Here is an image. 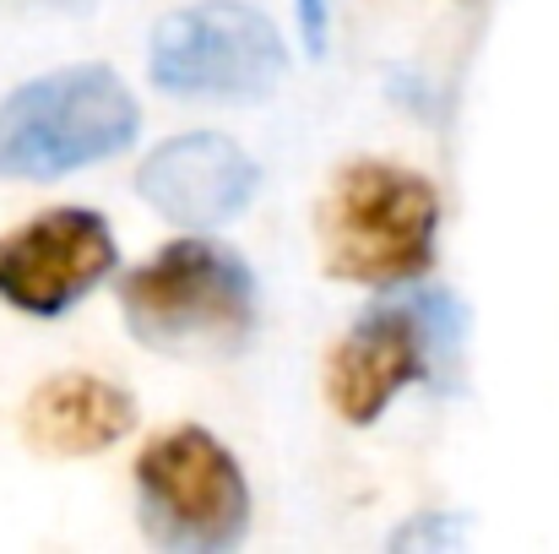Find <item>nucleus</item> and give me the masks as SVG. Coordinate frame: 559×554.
Returning <instances> with one entry per match:
<instances>
[{"label": "nucleus", "instance_id": "obj_1", "mask_svg": "<svg viewBox=\"0 0 559 554\" xmlns=\"http://www.w3.org/2000/svg\"><path fill=\"white\" fill-rule=\"evenodd\" d=\"M131 338L164 359H234L261 327V288L239 250L175 239L120 283Z\"/></svg>", "mask_w": 559, "mask_h": 554}, {"label": "nucleus", "instance_id": "obj_2", "mask_svg": "<svg viewBox=\"0 0 559 554\" xmlns=\"http://www.w3.org/2000/svg\"><path fill=\"white\" fill-rule=\"evenodd\" d=\"M467 349V310L445 288L374 294L326 359V402L348 424H374L407 386H456Z\"/></svg>", "mask_w": 559, "mask_h": 554}, {"label": "nucleus", "instance_id": "obj_3", "mask_svg": "<svg viewBox=\"0 0 559 554\" xmlns=\"http://www.w3.org/2000/svg\"><path fill=\"white\" fill-rule=\"evenodd\" d=\"M136 98L109 66H60L0 98V175L60 180L136 142Z\"/></svg>", "mask_w": 559, "mask_h": 554}, {"label": "nucleus", "instance_id": "obj_4", "mask_svg": "<svg viewBox=\"0 0 559 554\" xmlns=\"http://www.w3.org/2000/svg\"><path fill=\"white\" fill-rule=\"evenodd\" d=\"M440 239V190L385 158L343 164L321 201L326 272L359 288H396L429 272Z\"/></svg>", "mask_w": 559, "mask_h": 554}, {"label": "nucleus", "instance_id": "obj_5", "mask_svg": "<svg viewBox=\"0 0 559 554\" xmlns=\"http://www.w3.org/2000/svg\"><path fill=\"white\" fill-rule=\"evenodd\" d=\"M136 511L158 550L223 554L250 528V484L217 435L180 424L136 457Z\"/></svg>", "mask_w": 559, "mask_h": 554}, {"label": "nucleus", "instance_id": "obj_6", "mask_svg": "<svg viewBox=\"0 0 559 554\" xmlns=\"http://www.w3.org/2000/svg\"><path fill=\"white\" fill-rule=\"evenodd\" d=\"M147 71L175 98L255 104L288 76L277 27L245 0H195L153 27Z\"/></svg>", "mask_w": 559, "mask_h": 554}, {"label": "nucleus", "instance_id": "obj_7", "mask_svg": "<svg viewBox=\"0 0 559 554\" xmlns=\"http://www.w3.org/2000/svg\"><path fill=\"white\" fill-rule=\"evenodd\" d=\"M120 261L115 228L87 207H49L0 239V299L22 316H66Z\"/></svg>", "mask_w": 559, "mask_h": 554}, {"label": "nucleus", "instance_id": "obj_8", "mask_svg": "<svg viewBox=\"0 0 559 554\" xmlns=\"http://www.w3.org/2000/svg\"><path fill=\"white\" fill-rule=\"evenodd\" d=\"M255 185H261L255 158L234 137H217V131L169 137L136 169L142 201L180 228H217V223L239 217L250 207Z\"/></svg>", "mask_w": 559, "mask_h": 554}, {"label": "nucleus", "instance_id": "obj_9", "mask_svg": "<svg viewBox=\"0 0 559 554\" xmlns=\"http://www.w3.org/2000/svg\"><path fill=\"white\" fill-rule=\"evenodd\" d=\"M136 429V402L104 375H49L22 408V440L38 457H98Z\"/></svg>", "mask_w": 559, "mask_h": 554}, {"label": "nucleus", "instance_id": "obj_10", "mask_svg": "<svg viewBox=\"0 0 559 554\" xmlns=\"http://www.w3.org/2000/svg\"><path fill=\"white\" fill-rule=\"evenodd\" d=\"M462 539H467V528H462L456 517H435V511H429V517H413L391 544H396V550H451V544H462Z\"/></svg>", "mask_w": 559, "mask_h": 554}, {"label": "nucleus", "instance_id": "obj_11", "mask_svg": "<svg viewBox=\"0 0 559 554\" xmlns=\"http://www.w3.org/2000/svg\"><path fill=\"white\" fill-rule=\"evenodd\" d=\"M294 11H299V33H305L310 55H321L326 33H332V0H294Z\"/></svg>", "mask_w": 559, "mask_h": 554}]
</instances>
